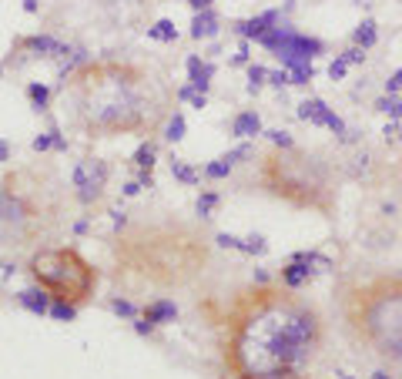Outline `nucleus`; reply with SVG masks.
Instances as JSON below:
<instances>
[{
  "mask_svg": "<svg viewBox=\"0 0 402 379\" xmlns=\"http://www.w3.org/2000/svg\"><path fill=\"white\" fill-rule=\"evenodd\" d=\"M329 336L322 309L275 282L238 289L222 316V366L228 379H299Z\"/></svg>",
  "mask_w": 402,
  "mask_h": 379,
  "instance_id": "f257e3e1",
  "label": "nucleus"
},
{
  "mask_svg": "<svg viewBox=\"0 0 402 379\" xmlns=\"http://www.w3.org/2000/svg\"><path fill=\"white\" fill-rule=\"evenodd\" d=\"M64 118L84 138H125L154 135L168 121L171 91L154 68L127 57H91L61 81Z\"/></svg>",
  "mask_w": 402,
  "mask_h": 379,
  "instance_id": "f03ea898",
  "label": "nucleus"
},
{
  "mask_svg": "<svg viewBox=\"0 0 402 379\" xmlns=\"http://www.w3.org/2000/svg\"><path fill=\"white\" fill-rule=\"evenodd\" d=\"M114 279L148 289H184L205 275L211 245L201 225L181 222L175 215L141 218L118 232L111 242Z\"/></svg>",
  "mask_w": 402,
  "mask_h": 379,
  "instance_id": "7ed1b4c3",
  "label": "nucleus"
},
{
  "mask_svg": "<svg viewBox=\"0 0 402 379\" xmlns=\"http://www.w3.org/2000/svg\"><path fill=\"white\" fill-rule=\"evenodd\" d=\"M342 333L389 373H402V272H362L335 285Z\"/></svg>",
  "mask_w": 402,
  "mask_h": 379,
  "instance_id": "20e7f679",
  "label": "nucleus"
},
{
  "mask_svg": "<svg viewBox=\"0 0 402 379\" xmlns=\"http://www.w3.org/2000/svg\"><path fill=\"white\" fill-rule=\"evenodd\" d=\"M255 182L265 195L278 198L299 211L332 215L339 201L329 165L302 148H272L268 155H262Z\"/></svg>",
  "mask_w": 402,
  "mask_h": 379,
  "instance_id": "39448f33",
  "label": "nucleus"
},
{
  "mask_svg": "<svg viewBox=\"0 0 402 379\" xmlns=\"http://www.w3.org/2000/svg\"><path fill=\"white\" fill-rule=\"evenodd\" d=\"M27 182V171H17V175H7L0 178V245H34V239L41 235L47 222H54V205L47 201L51 198V188L54 178L47 185Z\"/></svg>",
  "mask_w": 402,
  "mask_h": 379,
  "instance_id": "423d86ee",
  "label": "nucleus"
},
{
  "mask_svg": "<svg viewBox=\"0 0 402 379\" xmlns=\"http://www.w3.org/2000/svg\"><path fill=\"white\" fill-rule=\"evenodd\" d=\"M27 275L34 285H41L51 299H64V302H74L77 309L87 306L97 292V275L94 262H87L77 249L70 245H47V249H37L27 262Z\"/></svg>",
  "mask_w": 402,
  "mask_h": 379,
  "instance_id": "0eeeda50",
  "label": "nucleus"
},
{
  "mask_svg": "<svg viewBox=\"0 0 402 379\" xmlns=\"http://www.w3.org/2000/svg\"><path fill=\"white\" fill-rule=\"evenodd\" d=\"M108 161H101V158H84L81 165H74L70 171V185H74V198L81 201L84 209H91L97 205L101 198H104V188H108Z\"/></svg>",
  "mask_w": 402,
  "mask_h": 379,
  "instance_id": "6e6552de",
  "label": "nucleus"
},
{
  "mask_svg": "<svg viewBox=\"0 0 402 379\" xmlns=\"http://www.w3.org/2000/svg\"><path fill=\"white\" fill-rule=\"evenodd\" d=\"M299 118L302 121H308V125H315V128H329L332 135H339V138H346V121L339 118V114L325 104L322 98H306L302 104H299Z\"/></svg>",
  "mask_w": 402,
  "mask_h": 379,
  "instance_id": "1a4fd4ad",
  "label": "nucleus"
},
{
  "mask_svg": "<svg viewBox=\"0 0 402 379\" xmlns=\"http://www.w3.org/2000/svg\"><path fill=\"white\" fill-rule=\"evenodd\" d=\"M245 158H255V148H251V144H238L235 151H228V155L208 161L205 171H201V178H208V182H225V178H228Z\"/></svg>",
  "mask_w": 402,
  "mask_h": 379,
  "instance_id": "9d476101",
  "label": "nucleus"
},
{
  "mask_svg": "<svg viewBox=\"0 0 402 379\" xmlns=\"http://www.w3.org/2000/svg\"><path fill=\"white\" fill-rule=\"evenodd\" d=\"M17 51H30L34 57H61V61H68L74 54V47L61 44L54 34H30L24 41H17Z\"/></svg>",
  "mask_w": 402,
  "mask_h": 379,
  "instance_id": "9b49d317",
  "label": "nucleus"
},
{
  "mask_svg": "<svg viewBox=\"0 0 402 379\" xmlns=\"http://www.w3.org/2000/svg\"><path fill=\"white\" fill-rule=\"evenodd\" d=\"M319 272L308 266V262H299V259H289L285 266L278 268V285H285V289H291V292H302L306 285H312V279H315Z\"/></svg>",
  "mask_w": 402,
  "mask_h": 379,
  "instance_id": "f8f14e48",
  "label": "nucleus"
},
{
  "mask_svg": "<svg viewBox=\"0 0 402 379\" xmlns=\"http://www.w3.org/2000/svg\"><path fill=\"white\" fill-rule=\"evenodd\" d=\"M278 20H282V11H265V14H255L249 20H235L232 30H235L241 41H258L262 34H268V30L275 27Z\"/></svg>",
  "mask_w": 402,
  "mask_h": 379,
  "instance_id": "ddd939ff",
  "label": "nucleus"
},
{
  "mask_svg": "<svg viewBox=\"0 0 402 379\" xmlns=\"http://www.w3.org/2000/svg\"><path fill=\"white\" fill-rule=\"evenodd\" d=\"M141 316H144L148 323H154V325H168V323L178 319V302L168 299V295H158V299H151V302L141 306Z\"/></svg>",
  "mask_w": 402,
  "mask_h": 379,
  "instance_id": "4468645a",
  "label": "nucleus"
},
{
  "mask_svg": "<svg viewBox=\"0 0 402 379\" xmlns=\"http://www.w3.org/2000/svg\"><path fill=\"white\" fill-rule=\"evenodd\" d=\"M184 68H188V85H191L194 91H201V94H208L211 77H215V64H211V61H201V54H191L184 61Z\"/></svg>",
  "mask_w": 402,
  "mask_h": 379,
  "instance_id": "2eb2a0df",
  "label": "nucleus"
},
{
  "mask_svg": "<svg viewBox=\"0 0 402 379\" xmlns=\"http://www.w3.org/2000/svg\"><path fill=\"white\" fill-rule=\"evenodd\" d=\"M51 302H54V299L44 292L41 285H30V289H20V292H17V306L24 312H30V316H47V312H51Z\"/></svg>",
  "mask_w": 402,
  "mask_h": 379,
  "instance_id": "dca6fc26",
  "label": "nucleus"
},
{
  "mask_svg": "<svg viewBox=\"0 0 402 379\" xmlns=\"http://www.w3.org/2000/svg\"><path fill=\"white\" fill-rule=\"evenodd\" d=\"M228 131L232 138H258L265 128H262V114L258 111H238L232 121H228Z\"/></svg>",
  "mask_w": 402,
  "mask_h": 379,
  "instance_id": "f3484780",
  "label": "nucleus"
},
{
  "mask_svg": "<svg viewBox=\"0 0 402 379\" xmlns=\"http://www.w3.org/2000/svg\"><path fill=\"white\" fill-rule=\"evenodd\" d=\"M218 30H222V17L215 14V11H198L191 17V37L194 41H211V37H218Z\"/></svg>",
  "mask_w": 402,
  "mask_h": 379,
  "instance_id": "a211bd4d",
  "label": "nucleus"
},
{
  "mask_svg": "<svg viewBox=\"0 0 402 379\" xmlns=\"http://www.w3.org/2000/svg\"><path fill=\"white\" fill-rule=\"evenodd\" d=\"M352 44H356V47H362V51H372L375 44H379V24H375L372 17L359 20V27L352 30Z\"/></svg>",
  "mask_w": 402,
  "mask_h": 379,
  "instance_id": "6ab92c4d",
  "label": "nucleus"
},
{
  "mask_svg": "<svg viewBox=\"0 0 402 379\" xmlns=\"http://www.w3.org/2000/svg\"><path fill=\"white\" fill-rule=\"evenodd\" d=\"M171 178L181 185H188V188H194V185H201V171H194L188 161H181V158H171Z\"/></svg>",
  "mask_w": 402,
  "mask_h": 379,
  "instance_id": "aec40b11",
  "label": "nucleus"
},
{
  "mask_svg": "<svg viewBox=\"0 0 402 379\" xmlns=\"http://www.w3.org/2000/svg\"><path fill=\"white\" fill-rule=\"evenodd\" d=\"M184 135H188V121H184V114H181V111L168 114V121H165V141H168V144L184 141Z\"/></svg>",
  "mask_w": 402,
  "mask_h": 379,
  "instance_id": "412c9836",
  "label": "nucleus"
},
{
  "mask_svg": "<svg viewBox=\"0 0 402 379\" xmlns=\"http://www.w3.org/2000/svg\"><path fill=\"white\" fill-rule=\"evenodd\" d=\"M131 161H134V168H154V161H158V144H154L151 138H144L138 148H134Z\"/></svg>",
  "mask_w": 402,
  "mask_h": 379,
  "instance_id": "4be33fe9",
  "label": "nucleus"
},
{
  "mask_svg": "<svg viewBox=\"0 0 402 379\" xmlns=\"http://www.w3.org/2000/svg\"><path fill=\"white\" fill-rule=\"evenodd\" d=\"M51 98H54V91L41 81H30L27 85V101L34 104V111H47L51 108Z\"/></svg>",
  "mask_w": 402,
  "mask_h": 379,
  "instance_id": "5701e85b",
  "label": "nucleus"
},
{
  "mask_svg": "<svg viewBox=\"0 0 402 379\" xmlns=\"http://www.w3.org/2000/svg\"><path fill=\"white\" fill-rule=\"evenodd\" d=\"M218 205H222V195H218V192H201L198 201H194V211H198V218H201V222H208V218H215Z\"/></svg>",
  "mask_w": 402,
  "mask_h": 379,
  "instance_id": "b1692460",
  "label": "nucleus"
},
{
  "mask_svg": "<svg viewBox=\"0 0 402 379\" xmlns=\"http://www.w3.org/2000/svg\"><path fill=\"white\" fill-rule=\"evenodd\" d=\"M148 37L151 41H161V44H175L178 41V27H175V20H158L154 27H148Z\"/></svg>",
  "mask_w": 402,
  "mask_h": 379,
  "instance_id": "393cba45",
  "label": "nucleus"
},
{
  "mask_svg": "<svg viewBox=\"0 0 402 379\" xmlns=\"http://www.w3.org/2000/svg\"><path fill=\"white\" fill-rule=\"evenodd\" d=\"M47 316H51L54 323H74V319H77V306H74V302H64V299H54Z\"/></svg>",
  "mask_w": 402,
  "mask_h": 379,
  "instance_id": "a878e982",
  "label": "nucleus"
},
{
  "mask_svg": "<svg viewBox=\"0 0 402 379\" xmlns=\"http://www.w3.org/2000/svg\"><path fill=\"white\" fill-rule=\"evenodd\" d=\"M108 309H111L114 316H121V319H138V316H141V309L131 302V299H125V295H111Z\"/></svg>",
  "mask_w": 402,
  "mask_h": 379,
  "instance_id": "bb28decb",
  "label": "nucleus"
},
{
  "mask_svg": "<svg viewBox=\"0 0 402 379\" xmlns=\"http://www.w3.org/2000/svg\"><path fill=\"white\" fill-rule=\"evenodd\" d=\"M245 74H249V91L251 94H258V91L268 85V68H262V64H249Z\"/></svg>",
  "mask_w": 402,
  "mask_h": 379,
  "instance_id": "cd10ccee",
  "label": "nucleus"
},
{
  "mask_svg": "<svg viewBox=\"0 0 402 379\" xmlns=\"http://www.w3.org/2000/svg\"><path fill=\"white\" fill-rule=\"evenodd\" d=\"M241 255H268V239L265 235H245L241 239Z\"/></svg>",
  "mask_w": 402,
  "mask_h": 379,
  "instance_id": "c85d7f7f",
  "label": "nucleus"
},
{
  "mask_svg": "<svg viewBox=\"0 0 402 379\" xmlns=\"http://www.w3.org/2000/svg\"><path fill=\"white\" fill-rule=\"evenodd\" d=\"M262 135L272 141V148H295V138L289 131H282V128H272V131H262Z\"/></svg>",
  "mask_w": 402,
  "mask_h": 379,
  "instance_id": "c756f323",
  "label": "nucleus"
},
{
  "mask_svg": "<svg viewBox=\"0 0 402 379\" xmlns=\"http://www.w3.org/2000/svg\"><path fill=\"white\" fill-rule=\"evenodd\" d=\"M215 242H218V249H232V252H241V239H238V235L218 232V235H215Z\"/></svg>",
  "mask_w": 402,
  "mask_h": 379,
  "instance_id": "7c9ffc66",
  "label": "nucleus"
},
{
  "mask_svg": "<svg viewBox=\"0 0 402 379\" xmlns=\"http://www.w3.org/2000/svg\"><path fill=\"white\" fill-rule=\"evenodd\" d=\"M346 74H348V64H346V57L339 54L332 64H329V77H332V81H342Z\"/></svg>",
  "mask_w": 402,
  "mask_h": 379,
  "instance_id": "2f4dec72",
  "label": "nucleus"
},
{
  "mask_svg": "<svg viewBox=\"0 0 402 379\" xmlns=\"http://www.w3.org/2000/svg\"><path fill=\"white\" fill-rule=\"evenodd\" d=\"M268 85H272V87H289V85H291L289 70H285V68H278V70H268Z\"/></svg>",
  "mask_w": 402,
  "mask_h": 379,
  "instance_id": "473e14b6",
  "label": "nucleus"
},
{
  "mask_svg": "<svg viewBox=\"0 0 402 379\" xmlns=\"http://www.w3.org/2000/svg\"><path fill=\"white\" fill-rule=\"evenodd\" d=\"M127 225H131V215L127 211H111V232L118 235V232H125Z\"/></svg>",
  "mask_w": 402,
  "mask_h": 379,
  "instance_id": "72a5a7b5",
  "label": "nucleus"
},
{
  "mask_svg": "<svg viewBox=\"0 0 402 379\" xmlns=\"http://www.w3.org/2000/svg\"><path fill=\"white\" fill-rule=\"evenodd\" d=\"M396 101H399V94H382V98H375V111L392 114V108H396Z\"/></svg>",
  "mask_w": 402,
  "mask_h": 379,
  "instance_id": "f704fd0d",
  "label": "nucleus"
},
{
  "mask_svg": "<svg viewBox=\"0 0 402 379\" xmlns=\"http://www.w3.org/2000/svg\"><path fill=\"white\" fill-rule=\"evenodd\" d=\"M131 323H134V333H138V336H154V333H158V325L148 323L144 316H138V319H131Z\"/></svg>",
  "mask_w": 402,
  "mask_h": 379,
  "instance_id": "c9c22d12",
  "label": "nucleus"
},
{
  "mask_svg": "<svg viewBox=\"0 0 402 379\" xmlns=\"http://www.w3.org/2000/svg\"><path fill=\"white\" fill-rule=\"evenodd\" d=\"M342 57H346V64H365V51L362 47H348V51H342Z\"/></svg>",
  "mask_w": 402,
  "mask_h": 379,
  "instance_id": "e433bc0d",
  "label": "nucleus"
},
{
  "mask_svg": "<svg viewBox=\"0 0 402 379\" xmlns=\"http://www.w3.org/2000/svg\"><path fill=\"white\" fill-rule=\"evenodd\" d=\"M399 91H402V68L392 70V74H389V81H386V94H399Z\"/></svg>",
  "mask_w": 402,
  "mask_h": 379,
  "instance_id": "4c0bfd02",
  "label": "nucleus"
},
{
  "mask_svg": "<svg viewBox=\"0 0 402 379\" xmlns=\"http://www.w3.org/2000/svg\"><path fill=\"white\" fill-rule=\"evenodd\" d=\"M382 138L386 141H402V121H392V125L382 128Z\"/></svg>",
  "mask_w": 402,
  "mask_h": 379,
  "instance_id": "58836bf2",
  "label": "nucleus"
},
{
  "mask_svg": "<svg viewBox=\"0 0 402 379\" xmlns=\"http://www.w3.org/2000/svg\"><path fill=\"white\" fill-rule=\"evenodd\" d=\"M138 185H141V188H154V175H151V168H138Z\"/></svg>",
  "mask_w": 402,
  "mask_h": 379,
  "instance_id": "ea45409f",
  "label": "nucleus"
},
{
  "mask_svg": "<svg viewBox=\"0 0 402 379\" xmlns=\"http://www.w3.org/2000/svg\"><path fill=\"white\" fill-rule=\"evenodd\" d=\"M211 4H215V0H188V7H191L194 14H198V11H208Z\"/></svg>",
  "mask_w": 402,
  "mask_h": 379,
  "instance_id": "a19ab883",
  "label": "nucleus"
},
{
  "mask_svg": "<svg viewBox=\"0 0 402 379\" xmlns=\"http://www.w3.org/2000/svg\"><path fill=\"white\" fill-rule=\"evenodd\" d=\"M251 282L265 285V282H272V279H268V272H265V268H255V272H251Z\"/></svg>",
  "mask_w": 402,
  "mask_h": 379,
  "instance_id": "79ce46f5",
  "label": "nucleus"
},
{
  "mask_svg": "<svg viewBox=\"0 0 402 379\" xmlns=\"http://www.w3.org/2000/svg\"><path fill=\"white\" fill-rule=\"evenodd\" d=\"M0 161H11V141L0 138Z\"/></svg>",
  "mask_w": 402,
  "mask_h": 379,
  "instance_id": "37998d69",
  "label": "nucleus"
},
{
  "mask_svg": "<svg viewBox=\"0 0 402 379\" xmlns=\"http://www.w3.org/2000/svg\"><path fill=\"white\" fill-rule=\"evenodd\" d=\"M121 192H125L127 198H134V195H138V192H141V185H138V182H127L125 188H121Z\"/></svg>",
  "mask_w": 402,
  "mask_h": 379,
  "instance_id": "c03bdc74",
  "label": "nucleus"
},
{
  "mask_svg": "<svg viewBox=\"0 0 402 379\" xmlns=\"http://www.w3.org/2000/svg\"><path fill=\"white\" fill-rule=\"evenodd\" d=\"M369 379H396V376H392V373H389L386 366H382V369H375V373H372Z\"/></svg>",
  "mask_w": 402,
  "mask_h": 379,
  "instance_id": "a18cd8bd",
  "label": "nucleus"
},
{
  "mask_svg": "<svg viewBox=\"0 0 402 379\" xmlns=\"http://www.w3.org/2000/svg\"><path fill=\"white\" fill-rule=\"evenodd\" d=\"M24 11H27V14H37V0H24Z\"/></svg>",
  "mask_w": 402,
  "mask_h": 379,
  "instance_id": "49530a36",
  "label": "nucleus"
},
{
  "mask_svg": "<svg viewBox=\"0 0 402 379\" xmlns=\"http://www.w3.org/2000/svg\"><path fill=\"white\" fill-rule=\"evenodd\" d=\"M74 235H87V222H77V225H74Z\"/></svg>",
  "mask_w": 402,
  "mask_h": 379,
  "instance_id": "de8ad7c7",
  "label": "nucleus"
},
{
  "mask_svg": "<svg viewBox=\"0 0 402 379\" xmlns=\"http://www.w3.org/2000/svg\"><path fill=\"white\" fill-rule=\"evenodd\" d=\"M342 379H352V376H346V373H342Z\"/></svg>",
  "mask_w": 402,
  "mask_h": 379,
  "instance_id": "09e8293b",
  "label": "nucleus"
}]
</instances>
